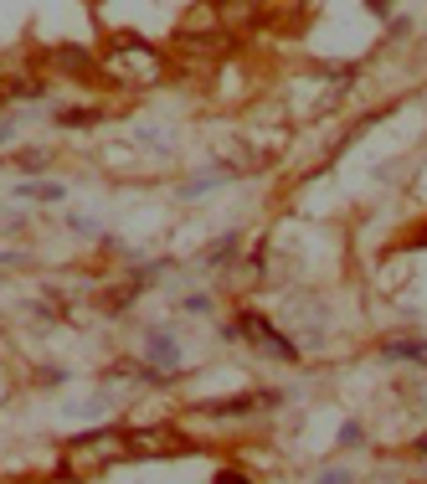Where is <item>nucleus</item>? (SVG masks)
I'll return each instance as SVG.
<instances>
[{
    "label": "nucleus",
    "instance_id": "1",
    "mask_svg": "<svg viewBox=\"0 0 427 484\" xmlns=\"http://www.w3.org/2000/svg\"><path fill=\"white\" fill-rule=\"evenodd\" d=\"M119 459H129V428L103 422V428H88V433L63 443V453H57V479L88 484V479H98V474H109Z\"/></svg>",
    "mask_w": 427,
    "mask_h": 484
},
{
    "label": "nucleus",
    "instance_id": "2",
    "mask_svg": "<svg viewBox=\"0 0 427 484\" xmlns=\"http://www.w3.org/2000/svg\"><path fill=\"white\" fill-rule=\"evenodd\" d=\"M165 73H170L165 52L134 32L109 36V47L98 52V78H109L113 88H160Z\"/></svg>",
    "mask_w": 427,
    "mask_h": 484
},
{
    "label": "nucleus",
    "instance_id": "3",
    "mask_svg": "<svg viewBox=\"0 0 427 484\" xmlns=\"http://www.w3.org/2000/svg\"><path fill=\"white\" fill-rule=\"evenodd\" d=\"M222 340H247L253 351H263L268 361H299V340L278 330L268 315H257V309H238V320L222 330Z\"/></svg>",
    "mask_w": 427,
    "mask_h": 484
},
{
    "label": "nucleus",
    "instance_id": "4",
    "mask_svg": "<svg viewBox=\"0 0 427 484\" xmlns=\"http://www.w3.org/2000/svg\"><path fill=\"white\" fill-rule=\"evenodd\" d=\"M196 453L175 422H150V428H129V459H186Z\"/></svg>",
    "mask_w": 427,
    "mask_h": 484
},
{
    "label": "nucleus",
    "instance_id": "5",
    "mask_svg": "<svg viewBox=\"0 0 427 484\" xmlns=\"http://www.w3.org/2000/svg\"><path fill=\"white\" fill-rule=\"evenodd\" d=\"M36 63H42V73H52V78H73V82L98 78V57L82 47V42H57V47H47Z\"/></svg>",
    "mask_w": 427,
    "mask_h": 484
},
{
    "label": "nucleus",
    "instance_id": "6",
    "mask_svg": "<svg viewBox=\"0 0 427 484\" xmlns=\"http://www.w3.org/2000/svg\"><path fill=\"white\" fill-rule=\"evenodd\" d=\"M144 361L165 376H180L186 351H180V335H175L170 324H150V330H144Z\"/></svg>",
    "mask_w": 427,
    "mask_h": 484
},
{
    "label": "nucleus",
    "instance_id": "7",
    "mask_svg": "<svg viewBox=\"0 0 427 484\" xmlns=\"http://www.w3.org/2000/svg\"><path fill=\"white\" fill-rule=\"evenodd\" d=\"M381 361H412V366H427V340L422 335H402V340H386L381 345Z\"/></svg>",
    "mask_w": 427,
    "mask_h": 484
},
{
    "label": "nucleus",
    "instance_id": "8",
    "mask_svg": "<svg viewBox=\"0 0 427 484\" xmlns=\"http://www.w3.org/2000/svg\"><path fill=\"white\" fill-rule=\"evenodd\" d=\"M257 407H263L257 392H238V397H227V402H206L201 412L206 418H247V412H257Z\"/></svg>",
    "mask_w": 427,
    "mask_h": 484
},
{
    "label": "nucleus",
    "instance_id": "9",
    "mask_svg": "<svg viewBox=\"0 0 427 484\" xmlns=\"http://www.w3.org/2000/svg\"><path fill=\"white\" fill-rule=\"evenodd\" d=\"M5 98H47V82L36 78V73H16V78H0Z\"/></svg>",
    "mask_w": 427,
    "mask_h": 484
},
{
    "label": "nucleus",
    "instance_id": "10",
    "mask_svg": "<svg viewBox=\"0 0 427 484\" xmlns=\"http://www.w3.org/2000/svg\"><path fill=\"white\" fill-rule=\"evenodd\" d=\"M98 119H103V109H93V103H73V109L57 113V130H93Z\"/></svg>",
    "mask_w": 427,
    "mask_h": 484
},
{
    "label": "nucleus",
    "instance_id": "11",
    "mask_svg": "<svg viewBox=\"0 0 427 484\" xmlns=\"http://www.w3.org/2000/svg\"><path fill=\"white\" fill-rule=\"evenodd\" d=\"M16 196H26V201H47V207H57V201H63L67 196V186H57V180H21V191Z\"/></svg>",
    "mask_w": 427,
    "mask_h": 484
},
{
    "label": "nucleus",
    "instance_id": "12",
    "mask_svg": "<svg viewBox=\"0 0 427 484\" xmlns=\"http://www.w3.org/2000/svg\"><path fill=\"white\" fill-rule=\"evenodd\" d=\"M238 242H242V232H227V237H217V242L201 253V263H206V268H222V263H232V258H238Z\"/></svg>",
    "mask_w": 427,
    "mask_h": 484
},
{
    "label": "nucleus",
    "instance_id": "13",
    "mask_svg": "<svg viewBox=\"0 0 427 484\" xmlns=\"http://www.w3.org/2000/svg\"><path fill=\"white\" fill-rule=\"evenodd\" d=\"M11 165H16V170H21V176H26V180H36V176H47V165H52V155H47V150H21V155H16V160H11Z\"/></svg>",
    "mask_w": 427,
    "mask_h": 484
},
{
    "label": "nucleus",
    "instance_id": "14",
    "mask_svg": "<svg viewBox=\"0 0 427 484\" xmlns=\"http://www.w3.org/2000/svg\"><path fill=\"white\" fill-rule=\"evenodd\" d=\"M232 176H238V170H211V176H196V180H186V186H180V196H186V201H196V196H206V191H217V186H227Z\"/></svg>",
    "mask_w": 427,
    "mask_h": 484
},
{
    "label": "nucleus",
    "instance_id": "15",
    "mask_svg": "<svg viewBox=\"0 0 427 484\" xmlns=\"http://www.w3.org/2000/svg\"><path fill=\"white\" fill-rule=\"evenodd\" d=\"M361 443H365V428H361L355 418H350L345 428H340V449H361Z\"/></svg>",
    "mask_w": 427,
    "mask_h": 484
},
{
    "label": "nucleus",
    "instance_id": "16",
    "mask_svg": "<svg viewBox=\"0 0 427 484\" xmlns=\"http://www.w3.org/2000/svg\"><path fill=\"white\" fill-rule=\"evenodd\" d=\"M36 387H67V372L63 366H42V372H36Z\"/></svg>",
    "mask_w": 427,
    "mask_h": 484
},
{
    "label": "nucleus",
    "instance_id": "17",
    "mask_svg": "<svg viewBox=\"0 0 427 484\" xmlns=\"http://www.w3.org/2000/svg\"><path fill=\"white\" fill-rule=\"evenodd\" d=\"M32 253H21V247H0V268H26Z\"/></svg>",
    "mask_w": 427,
    "mask_h": 484
},
{
    "label": "nucleus",
    "instance_id": "18",
    "mask_svg": "<svg viewBox=\"0 0 427 484\" xmlns=\"http://www.w3.org/2000/svg\"><path fill=\"white\" fill-rule=\"evenodd\" d=\"M186 309H190V315H211V309H217V299H211V294H190Z\"/></svg>",
    "mask_w": 427,
    "mask_h": 484
},
{
    "label": "nucleus",
    "instance_id": "19",
    "mask_svg": "<svg viewBox=\"0 0 427 484\" xmlns=\"http://www.w3.org/2000/svg\"><path fill=\"white\" fill-rule=\"evenodd\" d=\"M315 484H355V474H350V469H325Z\"/></svg>",
    "mask_w": 427,
    "mask_h": 484
},
{
    "label": "nucleus",
    "instance_id": "20",
    "mask_svg": "<svg viewBox=\"0 0 427 484\" xmlns=\"http://www.w3.org/2000/svg\"><path fill=\"white\" fill-rule=\"evenodd\" d=\"M0 232H26V217L21 211H0Z\"/></svg>",
    "mask_w": 427,
    "mask_h": 484
},
{
    "label": "nucleus",
    "instance_id": "21",
    "mask_svg": "<svg viewBox=\"0 0 427 484\" xmlns=\"http://www.w3.org/2000/svg\"><path fill=\"white\" fill-rule=\"evenodd\" d=\"M365 11L376 21H392V11H396V0H365Z\"/></svg>",
    "mask_w": 427,
    "mask_h": 484
},
{
    "label": "nucleus",
    "instance_id": "22",
    "mask_svg": "<svg viewBox=\"0 0 427 484\" xmlns=\"http://www.w3.org/2000/svg\"><path fill=\"white\" fill-rule=\"evenodd\" d=\"M211 484H257V479H253V474H242V469H222Z\"/></svg>",
    "mask_w": 427,
    "mask_h": 484
},
{
    "label": "nucleus",
    "instance_id": "23",
    "mask_svg": "<svg viewBox=\"0 0 427 484\" xmlns=\"http://www.w3.org/2000/svg\"><path fill=\"white\" fill-rule=\"evenodd\" d=\"M67 227H73V232H82V237H98V222H88V217H78V211L67 217Z\"/></svg>",
    "mask_w": 427,
    "mask_h": 484
},
{
    "label": "nucleus",
    "instance_id": "24",
    "mask_svg": "<svg viewBox=\"0 0 427 484\" xmlns=\"http://www.w3.org/2000/svg\"><path fill=\"white\" fill-rule=\"evenodd\" d=\"M11 140H16V124H11V119H0V145H11Z\"/></svg>",
    "mask_w": 427,
    "mask_h": 484
},
{
    "label": "nucleus",
    "instance_id": "25",
    "mask_svg": "<svg viewBox=\"0 0 427 484\" xmlns=\"http://www.w3.org/2000/svg\"><path fill=\"white\" fill-rule=\"evenodd\" d=\"M412 453H417V459H427V433H422V438H412Z\"/></svg>",
    "mask_w": 427,
    "mask_h": 484
},
{
    "label": "nucleus",
    "instance_id": "26",
    "mask_svg": "<svg viewBox=\"0 0 427 484\" xmlns=\"http://www.w3.org/2000/svg\"><path fill=\"white\" fill-rule=\"evenodd\" d=\"M206 5H211V11H227V5H238V0H206Z\"/></svg>",
    "mask_w": 427,
    "mask_h": 484
},
{
    "label": "nucleus",
    "instance_id": "27",
    "mask_svg": "<svg viewBox=\"0 0 427 484\" xmlns=\"http://www.w3.org/2000/svg\"><path fill=\"white\" fill-rule=\"evenodd\" d=\"M0 103H5V88H0Z\"/></svg>",
    "mask_w": 427,
    "mask_h": 484
}]
</instances>
